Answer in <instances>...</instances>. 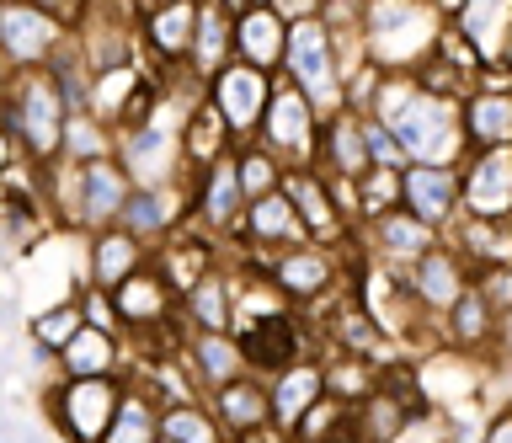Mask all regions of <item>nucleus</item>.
I'll list each match as a JSON object with an SVG mask.
<instances>
[{
	"label": "nucleus",
	"mask_w": 512,
	"mask_h": 443,
	"mask_svg": "<svg viewBox=\"0 0 512 443\" xmlns=\"http://www.w3.org/2000/svg\"><path fill=\"white\" fill-rule=\"evenodd\" d=\"M0 6H6V0H0Z\"/></svg>",
	"instance_id": "603ef678"
},
{
	"label": "nucleus",
	"mask_w": 512,
	"mask_h": 443,
	"mask_svg": "<svg viewBox=\"0 0 512 443\" xmlns=\"http://www.w3.org/2000/svg\"><path fill=\"white\" fill-rule=\"evenodd\" d=\"M406 283H411V294H416V305H422L427 315H443L454 310V299L475 283V267L459 257V246H448V241H438L427 251V257H416L411 267H406Z\"/></svg>",
	"instance_id": "dca6fc26"
},
{
	"label": "nucleus",
	"mask_w": 512,
	"mask_h": 443,
	"mask_svg": "<svg viewBox=\"0 0 512 443\" xmlns=\"http://www.w3.org/2000/svg\"><path fill=\"white\" fill-rule=\"evenodd\" d=\"M160 443H176V438H160Z\"/></svg>",
	"instance_id": "3c124183"
},
{
	"label": "nucleus",
	"mask_w": 512,
	"mask_h": 443,
	"mask_svg": "<svg viewBox=\"0 0 512 443\" xmlns=\"http://www.w3.org/2000/svg\"><path fill=\"white\" fill-rule=\"evenodd\" d=\"M160 438H176V443H230L224 427L214 417V406L203 401H176V406H160Z\"/></svg>",
	"instance_id": "c9c22d12"
},
{
	"label": "nucleus",
	"mask_w": 512,
	"mask_h": 443,
	"mask_svg": "<svg viewBox=\"0 0 512 443\" xmlns=\"http://www.w3.org/2000/svg\"><path fill=\"white\" fill-rule=\"evenodd\" d=\"M235 241H240V251H246L251 262H262V267H267L272 257H278V251L310 241V230H304V219H299V209H294V198H288L283 187H278V193H262V198H251V203H246Z\"/></svg>",
	"instance_id": "1a4fd4ad"
},
{
	"label": "nucleus",
	"mask_w": 512,
	"mask_h": 443,
	"mask_svg": "<svg viewBox=\"0 0 512 443\" xmlns=\"http://www.w3.org/2000/svg\"><path fill=\"white\" fill-rule=\"evenodd\" d=\"M496 65L512 75V17H507V27H502V43H496Z\"/></svg>",
	"instance_id": "09e8293b"
},
{
	"label": "nucleus",
	"mask_w": 512,
	"mask_h": 443,
	"mask_svg": "<svg viewBox=\"0 0 512 443\" xmlns=\"http://www.w3.org/2000/svg\"><path fill=\"white\" fill-rule=\"evenodd\" d=\"M246 203H251V198H246V187H240L235 150L192 177V225H198L203 235H214V241H235Z\"/></svg>",
	"instance_id": "9d476101"
},
{
	"label": "nucleus",
	"mask_w": 512,
	"mask_h": 443,
	"mask_svg": "<svg viewBox=\"0 0 512 443\" xmlns=\"http://www.w3.org/2000/svg\"><path fill=\"white\" fill-rule=\"evenodd\" d=\"M448 17L432 0H363V54L384 75H416L438 49Z\"/></svg>",
	"instance_id": "f03ea898"
},
{
	"label": "nucleus",
	"mask_w": 512,
	"mask_h": 443,
	"mask_svg": "<svg viewBox=\"0 0 512 443\" xmlns=\"http://www.w3.org/2000/svg\"><path fill=\"white\" fill-rule=\"evenodd\" d=\"M230 59H235V11H224L219 0H198V27H192L187 70L198 75V81H214Z\"/></svg>",
	"instance_id": "c85d7f7f"
},
{
	"label": "nucleus",
	"mask_w": 512,
	"mask_h": 443,
	"mask_svg": "<svg viewBox=\"0 0 512 443\" xmlns=\"http://www.w3.org/2000/svg\"><path fill=\"white\" fill-rule=\"evenodd\" d=\"M80 326H86V310H80V294H70V299H54V305H43L38 315H32V321H27V342L59 358L64 342H70Z\"/></svg>",
	"instance_id": "e433bc0d"
},
{
	"label": "nucleus",
	"mask_w": 512,
	"mask_h": 443,
	"mask_svg": "<svg viewBox=\"0 0 512 443\" xmlns=\"http://www.w3.org/2000/svg\"><path fill=\"white\" fill-rule=\"evenodd\" d=\"M64 123H70V107H64V91L54 86V75L48 70H16L6 97H0V129H6L11 150L22 155L27 166L59 161Z\"/></svg>",
	"instance_id": "7ed1b4c3"
},
{
	"label": "nucleus",
	"mask_w": 512,
	"mask_h": 443,
	"mask_svg": "<svg viewBox=\"0 0 512 443\" xmlns=\"http://www.w3.org/2000/svg\"><path fill=\"white\" fill-rule=\"evenodd\" d=\"M123 230H134L144 246H160L171 241L176 230L192 225V182H166V187H134L123 203Z\"/></svg>",
	"instance_id": "ddd939ff"
},
{
	"label": "nucleus",
	"mask_w": 512,
	"mask_h": 443,
	"mask_svg": "<svg viewBox=\"0 0 512 443\" xmlns=\"http://www.w3.org/2000/svg\"><path fill=\"white\" fill-rule=\"evenodd\" d=\"M406 182V209L422 214L427 225L448 230L454 219L464 214V198H459V166H432V161H411L400 171Z\"/></svg>",
	"instance_id": "aec40b11"
},
{
	"label": "nucleus",
	"mask_w": 512,
	"mask_h": 443,
	"mask_svg": "<svg viewBox=\"0 0 512 443\" xmlns=\"http://www.w3.org/2000/svg\"><path fill=\"white\" fill-rule=\"evenodd\" d=\"M219 6H224V11H235V17H240V11H251L256 0H219Z\"/></svg>",
	"instance_id": "8fccbe9b"
},
{
	"label": "nucleus",
	"mask_w": 512,
	"mask_h": 443,
	"mask_svg": "<svg viewBox=\"0 0 512 443\" xmlns=\"http://www.w3.org/2000/svg\"><path fill=\"white\" fill-rule=\"evenodd\" d=\"M496 363H512V315H502V331H496Z\"/></svg>",
	"instance_id": "de8ad7c7"
},
{
	"label": "nucleus",
	"mask_w": 512,
	"mask_h": 443,
	"mask_svg": "<svg viewBox=\"0 0 512 443\" xmlns=\"http://www.w3.org/2000/svg\"><path fill=\"white\" fill-rule=\"evenodd\" d=\"M283 81L299 86L315 102L320 118L342 113L347 91H342V54H336V33L326 17H304L288 22V49H283Z\"/></svg>",
	"instance_id": "20e7f679"
},
{
	"label": "nucleus",
	"mask_w": 512,
	"mask_h": 443,
	"mask_svg": "<svg viewBox=\"0 0 512 443\" xmlns=\"http://www.w3.org/2000/svg\"><path fill=\"white\" fill-rule=\"evenodd\" d=\"M475 289L496 305V315H512V262L496 267H475Z\"/></svg>",
	"instance_id": "37998d69"
},
{
	"label": "nucleus",
	"mask_w": 512,
	"mask_h": 443,
	"mask_svg": "<svg viewBox=\"0 0 512 443\" xmlns=\"http://www.w3.org/2000/svg\"><path fill=\"white\" fill-rule=\"evenodd\" d=\"M192 27H198V0H160L139 11V49L160 70H182L192 49Z\"/></svg>",
	"instance_id": "f3484780"
},
{
	"label": "nucleus",
	"mask_w": 512,
	"mask_h": 443,
	"mask_svg": "<svg viewBox=\"0 0 512 443\" xmlns=\"http://www.w3.org/2000/svg\"><path fill=\"white\" fill-rule=\"evenodd\" d=\"M32 6H43V11H54V17H64V22H80V17H86V6H91V0H32Z\"/></svg>",
	"instance_id": "49530a36"
},
{
	"label": "nucleus",
	"mask_w": 512,
	"mask_h": 443,
	"mask_svg": "<svg viewBox=\"0 0 512 443\" xmlns=\"http://www.w3.org/2000/svg\"><path fill=\"white\" fill-rule=\"evenodd\" d=\"M459 118H464V139H470V150L512 145V86L507 91L475 86L470 97L459 102Z\"/></svg>",
	"instance_id": "7c9ffc66"
},
{
	"label": "nucleus",
	"mask_w": 512,
	"mask_h": 443,
	"mask_svg": "<svg viewBox=\"0 0 512 443\" xmlns=\"http://www.w3.org/2000/svg\"><path fill=\"white\" fill-rule=\"evenodd\" d=\"M368 113L395 129L406 161L459 166L464 155H470L464 118H459V97H438V91L416 86V75H384Z\"/></svg>",
	"instance_id": "f257e3e1"
},
{
	"label": "nucleus",
	"mask_w": 512,
	"mask_h": 443,
	"mask_svg": "<svg viewBox=\"0 0 512 443\" xmlns=\"http://www.w3.org/2000/svg\"><path fill=\"white\" fill-rule=\"evenodd\" d=\"M182 145H187V171H192V177H198L203 166H214V161H224V155L235 150V139H230V129H224L219 107L208 102V91H203V102L192 107V118H187V134H182Z\"/></svg>",
	"instance_id": "473e14b6"
},
{
	"label": "nucleus",
	"mask_w": 512,
	"mask_h": 443,
	"mask_svg": "<svg viewBox=\"0 0 512 443\" xmlns=\"http://www.w3.org/2000/svg\"><path fill=\"white\" fill-rule=\"evenodd\" d=\"M235 337L246 347L251 374H262V379H272L294 358L310 353V331L294 321V310H278V315H262V321H251V326H235Z\"/></svg>",
	"instance_id": "a211bd4d"
},
{
	"label": "nucleus",
	"mask_w": 512,
	"mask_h": 443,
	"mask_svg": "<svg viewBox=\"0 0 512 443\" xmlns=\"http://www.w3.org/2000/svg\"><path fill=\"white\" fill-rule=\"evenodd\" d=\"M256 139H262V145L278 155L283 166H315V161H320V113H315V102L278 75V86H272V102H267V118H262V129H256Z\"/></svg>",
	"instance_id": "423d86ee"
},
{
	"label": "nucleus",
	"mask_w": 512,
	"mask_h": 443,
	"mask_svg": "<svg viewBox=\"0 0 512 443\" xmlns=\"http://www.w3.org/2000/svg\"><path fill=\"white\" fill-rule=\"evenodd\" d=\"M363 139H368V155H374V166H411L406 150H400V139L390 123H379L374 113H363Z\"/></svg>",
	"instance_id": "a19ab883"
},
{
	"label": "nucleus",
	"mask_w": 512,
	"mask_h": 443,
	"mask_svg": "<svg viewBox=\"0 0 512 443\" xmlns=\"http://www.w3.org/2000/svg\"><path fill=\"white\" fill-rule=\"evenodd\" d=\"M272 86H278V75L246 65V59H230V65L208 81V102L219 107V118H224V129H230L235 145L256 139V129H262V118H267V102H272Z\"/></svg>",
	"instance_id": "6e6552de"
},
{
	"label": "nucleus",
	"mask_w": 512,
	"mask_h": 443,
	"mask_svg": "<svg viewBox=\"0 0 512 443\" xmlns=\"http://www.w3.org/2000/svg\"><path fill=\"white\" fill-rule=\"evenodd\" d=\"M459 198H464V214H475V219H512V145L464 155Z\"/></svg>",
	"instance_id": "f8f14e48"
},
{
	"label": "nucleus",
	"mask_w": 512,
	"mask_h": 443,
	"mask_svg": "<svg viewBox=\"0 0 512 443\" xmlns=\"http://www.w3.org/2000/svg\"><path fill=\"white\" fill-rule=\"evenodd\" d=\"M448 246H459V257L470 267H496V262H512V219H475V214H459L454 225L443 230Z\"/></svg>",
	"instance_id": "2f4dec72"
},
{
	"label": "nucleus",
	"mask_w": 512,
	"mask_h": 443,
	"mask_svg": "<svg viewBox=\"0 0 512 443\" xmlns=\"http://www.w3.org/2000/svg\"><path fill=\"white\" fill-rule=\"evenodd\" d=\"M278 187L294 198V209L304 219V230H310V241H320V246H347L352 241V230H358V225L342 214V203H336L326 171H315V166H283V182Z\"/></svg>",
	"instance_id": "9b49d317"
},
{
	"label": "nucleus",
	"mask_w": 512,
	"mask_h": 443,
	"mask_svg": "<svg viewBox=\"0 0 512 443\" xmlns=\"http://www.w3.org/2000/svg\"><path fill=\"white\" fill-rule=\"evenodd\" d=\"M80 310H86V326H102L112 337H128L123 321H118V305H112L107 289H91V283H80Z\"/></svg>",
	"instance_id": "79ce46f5"
},
{
	"label": "nucleus",
	"mask_w": 512,
	"mask_h": 443,
	"mask_svg": "<svg viewBox=\"0 0 512 443\" xmlns=\"http://www.w3.org/2000/svg\"><path fill=\"white\" fill-rule=\"evenodd\" d=\"M112 145H118V129H107L102 118L91 113H70V123H64V145H59V161H102V155H112Z\"/></svg>",
	"instance_id": "4c0bfd02"
},
{
	"label": "nucleus",
	"mask_w": 512,
	"mask_h": 443,
	"mask_svg": "<svg viewBox=\"0 0 512 443\" xmlns=\"http://www.w3.org/2000/svg\"><path fill=\"white\" fill-rule=\"evenodd\" d=\"M438 241H443V230L427 225L422 214H411L406 203L390 209V214H379V219H368V225H358V246L374 262H384V267H411L416 257H427Z\"/></svg>",
	"instance_id": "4468645a"
},
{
	"label": "nucleus",
	"mask_w": 512,
	"mask_h": 443,
	"mask_svg": "<svg viewBox=\"0 0 512 443\" xmlns=\"http://www.w3.org/2000/svg\"><path fill=\"white\" fill-rule=\"evenodd\" d=\"M496 331H502V315H496V305L475 289V283L454 299V310L443 315V342L459 347V353H470V358H486V363L496 358Z\"/></svg>",
	"instance_id": "b1692460"
},
{
	"label": "nucleus",
	"mask_w": 512,
	"mask_h": 443,
	"mask_svg": "<svg viewBox=\"0 0 512 443\" xmlns=\"http://www.w3.org/2000/svg\"><path fill=\"white\" fill-rule=\"evenodd\" d=\"M235 171H240V187H246V198L278 193V182H283V161L262 145V139H246V145H235Z\"/></svg>",
	"instance_id": "ea45409f"
},
{
	"label": "nucleus",
	"mask_w": 512,
	"mask_h": 443,
	"mask_svg": "<svg viewBox=\"0 0 512 443\" xmlns=\"http://www.w3.org/2000/svg\"><path fill=\"white\" fill-rule=\"evenodd\" d=\"M128 193H134V182H128V171L118 166V155L86 161V166L75 171V230L91 235V230L118 225Z\"/></svg>",
	"instance_id": "2eb2a0df"
},
{
	"label": "nucleus",
	"mask_w": 512,
	"mask_h": 443,
	"mask_svg": "<svg viewBox=\"0 0 512 443\" xmlns=\"http://www.w3.org/2000/svg\"><path fill=\"white\" fill-rule=\"evenodd\" d=\"M144 262H150V246H144L134 230L107 225V230H91L86 235V283H91V289H107L112 294L123 278H134Z\"/></svg>",
	"instance_id": "412c9836"
},
{
	"label": "nucleus",
	"mask_w": 512,
	"mask_h": 443,
	"mask_svg": "<svg viewBox=\"0 0 512 443\" xmlns=\"http://www.w3.org/2000/svg\"><path fill=\"white\" fill-rule=\"evenodd\" d=\"M320 369H326V395H336V401H347V406H358V401H368V395H374L384 363L358 358V353H342V347H331V353L320 358Z\"/></svg>",
	"instance_id": "f704fd0d"
},
{
	"label": "nucleus",
	"mask_w": 512,
	"mask_h": 443,
	"mask_svg": "<svg viewBox=\"0 0 512 443\" xmlns=\"http://www.w3.org/2000/svg\"><path fill=\"white\" fill-rule=\"evenodd\" d=\"M123 374H91V379H54L43 395L48 427L70 443H102L112 427V411L123 401Z\"/></svg>",
	"instance_id": "39448f33"
},
{
	"label": "nucleus",
	"mask_w": 512,
	"mask_h": 443,
	"mask_svg": "<svg viewBox=\"0 0 512 443\" xmlns=\"http://www.w3.org/2000/svg\"><path fill=\"white\" fill-rule=\"evenodd\" d=\"M182 326L187 331H235V273L224 262L182 294Z\"/></svg>",
	"instance_id": "c756f323"
},
{
	"label": "nucleus",
	"mask_w": 512,
	"mask_h": 443,
	"mask_svg": "<svg viewBox=\"0 0 512 443\" xmlns=\"http://www.w3.org/2000/svg\"><path fill=\"white\" fill-rule=\"evenodd\" d=\"M267 390H272V427L288 438L299 427V417L310 411L320 395H326V369H320V358H294L288 369H278L267 379Z\"/></svg>",
	"instance_id": "393cba45"
},
{
	"label": "nucleus",
	"mask_w": 512,
	"mask_h": 443,
	"mask_svg": "<svg viewBox=\"0 0 512 443\" xmlns=\"http://www.w3.org/2000/svg\"><path fill=\"white\" fill-rule=\"evenodd\" d=\"M123 369H128V337H112L102 326H80L54 358L59 379H91V374H123Z\"/></svg>",
	"instance_id": "bb28decb"
},
{
	"label": "nucleus",
	"mask_w": 512,
	"mask_h": 443,
	"mask_svg": "<svg viewBox=\"0 0 512 443\" xmlns=\"http://www.w3.org/2000/svg\"><path fill=\"white\" fill-rule=\"evenodd\" d=\"M208 406H214V417H219V427H224L230 443L272 427V390H267V379L251 374V369L235 374L230 385H219L214 395H208Z\"/></svg>",
	"instance_id": "6ab92c4d"
},
{
	"label": "nucleus",
	"mask_w": 512,
	"mask_h": 443,
	"mask_svg": "<svg viewBox=\"0 0 512 443\" xmlns=\"http://www.w3.org/2000/svg\"><path fill=\"white\" fill-rule=\"evenodd\" d=\"M182 363L192 369L203 395H214L219 385H230L235 374H246V347H240L235 331H187L182 337Z\"/></svg>",
	"instance_id": "4be33fe9"
},
{
	"label": "nucleus",
	"mask_w": 512,
	"mask_h": 443,
	"mask_svg": "<svg viewBox=\"0 0 512 443\" xmlns=\"http://www.w3.org/2000/svg\"><path fill=\"white\" fill-rule=\"evenodd\" d=\"M283 49H288V22L267 0H256L251 11L235 17V59H246L267 75H283Z\"/></svg>",
	"instance_id": "cd10ccee"
},
{
	"label": "nucleus",
	"mask_w": 512,
	"mask_h": 443,
	"mask_svg": "<svg viewBox=\"0 0 512 443\" xmlns=\"http://www.w3.org/2000/svg\"><path fill=\"white\" fill-rule=\"evenodd\" d=\"M480 443H512V406H496L491 422H486V438Z\"/></svg>",
	"instance_id": "a18cd8bd"
},
{
	"label": "nucleus",
	"mask_w": 512,
	"mask_h": 443,
	"mask_svg": "<svg viewBox=\"0 0 512 443\" xmlns=\"http://www.w3.org/2000/svg\"><path fill=\"white\" fill-rule=\"evenodd\" d=\"M102 443H160V401L144 385L128 379L123 385V401L112 411V427Z\"/></svg>",
	"instance_id": "72a5a7b5"
},
{
	"label": "nucleus",
	"mask_w": 512,
	"mask_h": 443,
	"mask_svg": "<svg viewBox=\"0 0 512 443\" xmlns=\"http://www.w3.org/2000/svg\"><path fill=\"white\" fill-rule=\"evenodd\" d=\"M368 166H374V155H368V139H363V113L342 107V113L320 118V161H315V171L358 182Z\"/></svg>",
	"instance_id": "a878e982"
},
{
	"label": "nucleus",
	"mask_w": 512,
	"mask_h": 443,
	"mask_svg": "<svg viewBox=\"0 0 512 443\" xmlns=\"http://www.w3.org/2000/svg\"><path fill=\"white\" fill-rule=\"evenodd\" d=\"M70 33H75L70 22L43 11V6H32V0H6L0 6V59L11 70H43L64 49Z\"/></svg>",
	"instance_id": "0eeeda50"
},
{
	"label": "nucleus",
	"mask_w": 512,
	"mask_h": 443,
	"mask_svg": "<svg viewBox=\"0 0 512 443\" xmlns=\"http://www.w3.org/2000/svg\"><path fill=\"white\" fill-rule=\"evenodd\" d=\"M150 262L160 267V278H166L176 294H187L192 283L208 278L224 257H219V241H214V235H203L198 225H187V230H176L171 241H160V246L150 251Z\"/></svg>",
	"instance_id": "5701e85b"
},
{
	"label": "nucleus",
	"mask_w": 512,
	"mask_h": 443,
	"mask_svg": "<svg viewBox=\"0 0 512 443\" xmlns=\"http://www.w3.org/2000/svg\"><path fill=\"white\" fill-rule=\"evenodd\" d=\"M400 171L406 166H368L358 177V225H368V219L390 214L406 203V182H400Z\"/></svg>",
	"instance_id": "58836bf2"
},
{
	"label": "nucleus",
	"mask_w": 512,
	"mask_h": 443,
	"mask_svg": "<svg viewBox=\"0 0 512 443\" xmlns=\"http://www.w3.org/2000/svg\"><path fill=\"white\" fill-rule=\"evenodd\" d=\"M272 11H278L283 22H304V17H320L326 11V0H267Z\"/></svg>",
	"instance_id": "c03bdc74"
}]
</instances>
